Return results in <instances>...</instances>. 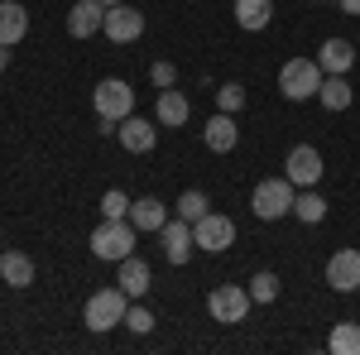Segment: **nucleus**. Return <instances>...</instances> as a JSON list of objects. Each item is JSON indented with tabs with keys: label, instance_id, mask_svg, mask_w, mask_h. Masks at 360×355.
<instances>
[{
	"label": "nucleus",
	"instance_id": "obj_5",
	"mask_svg": "<svg viewBox=\"0 0 360 355\" xmlns=\"http://www.w3.org/2000/svg\"><path fill=\"white\" fill-rule=\"evenodd\" d=\"M250 307H255V302H250L245 283H221V288H212V293H207V312H212V322H221V327L245 322Z\"/></svg>",
	"mask_w": 360,
	"mask_h": 355
},
{
	"label": "nucleus",
	"instance_id": "obj_34",
	"mask_svg": "<svg viewBox=\"0 0 360 355\" xmlns=\"http://www.w3.org/2000/svg\"><path fill=\"white\" fill-rule=\"evenodd\" d=\"M312 5H322V0H312Z\"/></svg>",
	"mask_w": 360,
	"mask_h": 355
},
{
	"label": "nucleus",
	"instance_id": "obj_25",
	"mask_svg": "<svg viewBox=\"0 0 360 355\" xmlns=\"http://www.w3.org/2000/svg\"><path fill=\"white\" fill-rule=\"evenodd\" d=\"M278 298V273L274 269H259L250 278V302H274Z\"/></svg>",
	"mask_w": 360,
	"mask_h": 355
},
{
	"label": "nucleus",
	"instance_id": "obj_28",
	"mask_svg": "<svg viewBox=\"0 0 360 355\" xmlns=\"http://www.w3.org/2000/svg\"><path fill=\"white\" fill-rule=\"evenodd\" d=\"M217 106H221L226 115H236V110L245 106V86H240V82H226L221 91H217Z\"/></svg>",
	"mask_w": 360,
	"mask_h": 355
},
{
	"label": "nucleus",
	"instance_id": "obj_24",
	"mask_svg": "<svg viewBox=\"0 0 360 355\" xmlns=\"http://www.w3.org/2000/svg\"><path fill=\"white\" fill-rule=\"evenodd\" d=\"M322 106L327 110H351V101H356V91H351V82L346 77H322Z\"/></svg>",
	"mask_w": 360,
	"mask_h": 355
},
{
	"label": "nucleus",
	"instance_id": "obj_11",
	"mask_svg": "<svg viewBox=\"0 0 360 355\" xmlns=\"http://www.w3.org/2000/svg\"><path fill=\"white\" fill-rule=\"evenodd\" d=\"M115 139L125 144V154H154V144H159V130H154V120L125 115V120L115 125Z\"/></svg>",
	"mask_w": 360,
	"mask_h": 355
},
{
	"label": "nucleus",
	"instance_id": "obj_21",
	"mask_svg": "<svg viewBox=\"0 0 360 355\" xmlns=\"http://www.w3.org/2000/svg\"><path fill=\"white\" fill-rule=\"evenodd\" d=\"M130 221H135V231H159L168 221V207L159 197H139V202H130Z\"/></svg>",
	"mask_w": 360,
	"mask_h": 355
},
{
	"label": "nucleus",
	"instance_id": "obj_26",
	"mask_svg": "<svg viewBox=\"0 0 360 355\" xmlns=\"http://www.w3.org/2000/svg\"><path fill=\"white\" fill-rule=\"evenodd\" d=\"M207 207H212L207 192H197V188H188L183 197H178V217H183V221H202V217H207Z\"/></svg>",
	"mask_w": 360,
	"mask_h": 355
},
{
	"label": "nucleus",
	"instance_id": "obj_30",
	"mask_svg": "<svg viewBox=\"0 0 360 355\" xmlns=\"http://www.w3.org/2000/svg\"><path fill=\"white\" fill-rule=\"evenodd\" d=\"M101 217H130V197L111 188L106 197H101Z\"/></svg>",
	"mask_w": 360,
	"mask_h": 355
},
{
	"label": "nucleus",
	"instance_id": "obj_6",
	"mask_svg": "<svg viewBox=\"0 0 360 355\" xmlns=\"http://www.w3.org/2000/svg\"><path fill=\"white\" fill-rule=\"evenodd\" d=\"M91 106H96V120H125V115H135V91L120 77H106L91 91Z\"/></svg>",
	"mask_w": 360,
	"mask_h": 355
},
{
	"label": "nucleus",
	"instance_id": "obj_8",
	"mask_svg": "<svg viewBox=\"0 0 360 355\" xmlns=\"http://www.w3.org/2000/svg\"><path fill=\"white\" fill-rule=\"evenodd\" d=\"M283 178H288L293 188H317V183H322V149L293 144L288 159H283Z\"/></svg>",
	"mask_w": 360,
	"mask_h": 355
},
{
	"label": "nucleus",
	"instance_id": "obj_14",
	"mask_svg": "<svg viewBox=\"0 0 360 355\" xmlns=\"http://www.w3.org/2000/svg\"><path fill=\"white\" fill-rule=\"evenodd\" d=\"M356 58H360V49H356V44H346V39H327V44L317 49V63H322L327 77H346V72L356 67Z\"/></svg>",
	"mask_w": 360,
	"mask_h": 355
},
{
	"label": "nucleus",
	"instance_id": "obj_17",
	"mask_svg": "<svg viewBox=\"0 0 360 355\" xmlns=\"http://www.w3.org/2000/svg\"><path fill=\"white\" fill-rule=\"evenodd\" d=\"M154 115H159V125L178 130V125H188V115H193V101H188L178 86H164V91H159V101H154Z\"/></svg>",
	"mask_w": 360,
	"mask_h": 355
},
{
	"label": "nucleus",
	"instance_id": "obj_12",
	"mask_svg": "<svg viewBox=\"0 0 360 355\" xmlns=\"http://www.w3.org/2000/svg\"><path fill=\"white\" fill-rule=\"evenodd\" d=\"M327 283L336 293H356L360 288V250H336L327 259Z\"/></svg>",
	"mask_w": 360,
	"mask_h": 355
},
{
	"label": "nucleus",
	"instance_id": "obj_13",
	"mask_svg": "<svg viewBox=\"0 0 360 355\" xmlns=\"http://www.w3.org/2000/svg\"><path fill=\"white\" fill-rule=\"evenodd\" d=\"M101 25H106V5L101 0H77L68 10V34L72 39H91V34H101Z\"/></svg>",
	"mask_w": 360,
	"mask_h": 355
},
{
	"label": "nucleus",
	"instance_id": "obj_15",
	"mask_svg": "<svg viewBox=\"0 0 360 355\" xmlns=\"http://www.w3.org/2000/svg\"><path fill=\"white\" fill-rule=\"evenodd\" d=\"M202 144H207L212 154H231V149L240 144V130H236V115H226V110H217V115L207 120V130H202Z\"/></svg>",
	"mask_w": 360,
	"mask_h": 355
},
{
	"label": "nucleus",
	"instance_id": "obj_33",
	"mask_svg": "<svg viewBox=\"0 0 360 355\" xmlns=\"http://www.w3.org/2000/svg\"><path fill=\"white\" fill-rule=\"evenodd\" d=\"M101 5H120V0H101Z\"/></svg>",
	"mask_w": 360,
	"mask_h": 355
},
{
	"label": "nucleus",
	"instance_id": "obj_31",
	"mask_svg": "<svg viewBox=\"0 0 360 355\" xmlns=\"http://www.w3.org/2000/svg\"><path fill=\"white\" fill-rule=\"evenodd\" d=\"M341 5V15H360V0H336Z\"/></svg>",
	"mask_w": 360,
	"mask_h": 355
},
{
	"label": "nucleus",
	"instance_id": "obj_16",
	"mask_svg": "<svg viewBox=\"0 0 360 355\" xmlns=\"http://www.w3.org/2000/svg\"><path fill=\"white\" fill-rule=\"evenodd\" d=\"M115 283L130 293V302H139L149 288H154V273H149V264H144L139 254H125V259H120V273H115Z\"/></svg>",
	"mask_w": 360,
	"mask_h": 355
},
{
	"label": "nucleus",
	"instance_id": "obj_1",
	"mask_svg": "<svg viewBox=\"0 0 360 355\" xmlns=\"http://www.w3.org/2000/svg\"><path fill=\"white\" fill-rule=\"evenodd\" d=\"M135 221L130 217H101V226L91 231V254L106 259V264H120L125 254H135Z\"/></svg>",
	"mask_w": 360,
	"mask_h": 355
},
{
	"label": "nucleus",
	"instance_id": "obj_22",
	"mask_svg": "<svg viewBox=\"0 0 360 355\" xmlns=\"http://www.w3.org/2000/svg\"><path fill=\"white\" fill-rule=\"evenodd\" d=\"M293 217L303 221V226H322V221H327V202H322V192L303 188L298 197H293Z\"/></svg>",
	"mask_w": 360,
	"mask_h": 355
},
{
	"label": "nucleus",
	"instance_id": "obj_2",
	"mask_svg": "<svg viewBox=\"0 0 360 355\" xmlns=\"http://www.w3.org/2000/svg\"><path fill=\"white\" fill-rule=\"evenodd\" d=\"M322 63L317 58H288L283 67H278V91L288 96V101H312L317 91H322Z\"/></svg>",
	"mask_w": 360,
	"mask_h": 355
},
{
	"label": "nucleus",
	"instance_id": "obj_9",
	"mask_svg": "<svg viewBox=\"0 0 360 355\" xmlns=\"http://www.w3.org/2000/svg\"><path fill=\"white\" fill-rule=\"evenodd\" d=\"M101 34L111 39V44H135L139 34H144V15H139L135 5H106V25H101Z\"/></svg>",
	"mask_w": 360,
	"mask_h": 355
},
{
	"label": "nucleus",
	"instance_id": "obj_3",
	"mask_svg": "<svg viewBox=\"0 0 360 355\" xmlns=\"http://www.w3.org/2000/svg\"><path fill=\"white\" fill-rule=\"evenodd\" d=\"M125 312H130V293L115 283V288H96V293L86 298L82 322H86V331H111V327L125 322Z\"/></svg>",
	"mask_w": 360,
	"mask_h": 355
},
{
	"label": "nucleus",
	"instance_id": "obj_4",
	"mask_svg": "<svg viewBox=\"0 0 360 355\" xmlns=\"http://www.w3.org/2000/svg\"><path fill=\"white\" fill-rule=\"evenodd\" d=\"M293 197H298V188H293L288 178H264V183L255 188V197H250V207H255L259 221H283L293 212Z\"/></svg>",
	"mask_w": 360,
	"mask_h": 355
},
{
	"label": "nucleus",
	"instance_id": "obj_18",
	"mask_svg": "<svg viewBox=\"0 0 360 355\" xmlns=\"http://www.w3.org/2000/svg\"><path fill=\"white\" fill-rule=\"evenodd\" d=\"M25 34H29V10L20 0H0V44L15 49Z\"/></svg>",
	"mask_w": 360,
	"mask_h": 355
},
{
	"label": "nucleus",
	"instance_id": "obj_32",
	"mask_svg": "<svg viewBox=\"0 0 360 355\" xmlns=\"http://www.w3.org/2000/svg\"><path fill=\"white\" fill-rule=\"evenodd\" d=\"M5 67H10V49L0 44V72H5Z\"/></svg>",
	"mask_w": 360,
	"mask_h": 355
},
{
	"label": "nucleus",
	"instance_id": "obj_27",
	"mask_svg": "<svg viewBox=\"0 0 360 355\" xmlns=\"http://www.w3.org/2000/svg\"><path fill=\"white\" fill-rule=\"evenodd\" d=\"M120 327H130L135 336H149V331H154V312H149V307H139V302H130V312H125V322H120Z\"/></svg>",
	"mask_w": 360,
	"mask_h": 355
},
{
	"label": "nucleus",
	"instance_id": "obj_20",
	"mask_svg": "<svg viewBox=\"0 0 360 355\" xmlns=\"http://www.w3.org/2000/svg\"><path fill=\"white\" fill-rule=\"evenodd\" d=\"M274 20V0H236V25L250 29V34H259V29H269Z\"/></svg>",
	"mask_w": 360,
	"mask_h": 355
},
{
	"label": "nucleus",
	"instance_id": "obj_29",
	"mask_svg": "<svg viewBox=\"0 0 360 355\" xmlns=\"http://www.w3.org/2000/svg\"><path fill=\"white\" fill-rule=\"evenodd\" d=\"M149 82L159 86V91H164V86H178V67H173L168 58H159V63L149 67Z\"/></svg>",
	"mask_w": 360,
	"mask_h": 355
},
{
	"label": "nucleus",
	"instance_id": "obj_23",
	"mask_svg": "<svg viewBox=\"0 0 360 355\" xmlns=\"http://www.w3.org/2000/svg\"><path fill=\"white\" fill-rule=\"evenodd\" d=\"M327 351L332 355H360V322H336L327 336Z\"/></svg>",
	"mask_w": 360,
	"mask_h": 355
},
{
	"label": "nucleus",
	"instance_id": "obj_19",
	"mask_svg": "<svg viewBox=\"0 0 360 355\" xmlns=\"http://www.w3.org/2000/svg\"><path fill=\"white\" fill-rule=\"evenodd\" d=\"M0 278L20 293V288H29L34 283V259H29L25 250H0Z\"/></svg>",
	"mask_w": 360,
	"mask_h": 355
},
{
	"label": "nucleus",
	"instance_id": "obj_7",
	"mask_svg": "<svg viewBox=\"0 0 360 355\" xmlns=\"http://www.w3.org/2000/svg\"><path fill=\"white\" fill-rule=\"evenodd\" d=\"M193 240H197V250H207V254H221V250L236 245V221L221 217V212H207L202 221H193Z\"/></svg>",
	"mask_w": 360,
	"mask_h": 355
},
{
	"label": "nucleus",
	"instance_id": "obj_10",
	"mask_svg": "<svg viewBox=\"0 0 360 355\" xmlns=\"http://www.w3.org/2000/svg\"><path fill=\"white\" fill-rule=\"evenodd\" d=\"M159 240H164V254H168V264H188L193 259V221H183V217H168L164 226H159Z\"/></svg>",
	"mask_w": 360,
	"mask_h": 355
}]
</instances>
